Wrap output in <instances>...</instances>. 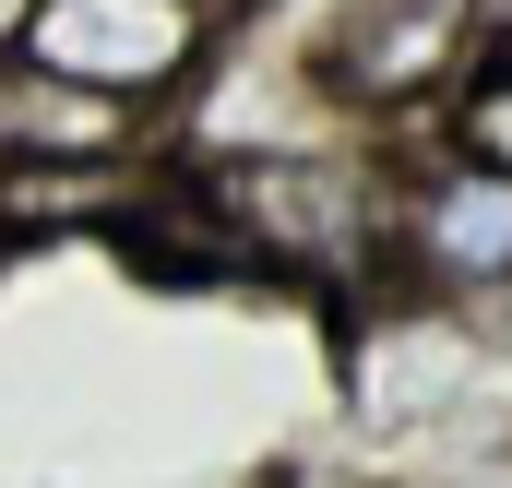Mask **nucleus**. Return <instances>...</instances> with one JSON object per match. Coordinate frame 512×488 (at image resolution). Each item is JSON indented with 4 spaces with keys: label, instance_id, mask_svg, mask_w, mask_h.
<instances>
[{
    "label": "nucleus",
    "instance_id": "obj_1",
    "mask_svg": "<svg viewBox=\"0 0 512 488\" xmlns=\"http://www.w3.org/2000/svg\"><path fill=\"white\" fill-rule=\"evenodd\" d=\"M191 48H203V0H36L24 12V60L72 72V84H108V96L191 72Z\"/></svg>",
    "mask_w": 512,
    "mask_h": 488
},
{
    "label": "nucleus",
    "instance_id": "obj_2",
    "mask_svg": "<svg viewBox=\"0 0 512 488\" xmlns=\"http://www.w3.org/2000/svg\"><path fill=\"white\" fill-rule=\"evenodd\" d=\"M215 215L239 227V250H274V262H358L370 250V179L346 167H227L215 179Z\"/></svg>",
    "mask_w": 512,
    "mask_h": 488
},
{
    "label": "nucleus",
    "instance_id": "obj_3",
    "mask_svg": "<svg viewBox=\"0 0 512 488\" xmlns=\"http://www.w3.org/2000/svg\"><path fill=\"white\" fill-rule=\"evenodd\" d=\"M405 250H417V274H441V286H512V167L477 155V167L417 179Z\"/></svg>",
    "mask_w": 512,
    "mask_h": 488
},
{
    "label": "nucleus",
    "instance_id": "obj_4",
    "mask_svg": "<svg viewBox=\"0 0 512 488\" xmlns=\"http://www.w3.org/2000/svg\"><path fill=\"white\" fill-rule=\"evenodd\" d=\"M0 131L12 143H48V155H84V143L120 131V96L108 84H72V72H24V84H0Z\"/></svg>",
    "mask_w": 512,
    "mask_h": 488
},
{
    "label": "nucleus",
    "instance_id": "obj_5",
    "mask_svg": "<svg viewBox=\"0 0 512 488\" xmlns=\"http://www.w3.org/2000/svg\"><path fill=\"white\" fill-rule=\"evenodd\" d=\"M465 155L512 167V72H501V60H489V72H477V96H465Z\"/></svg>",
    "mask_w": 512,
    "mask_h": 488
}]
</instances>
